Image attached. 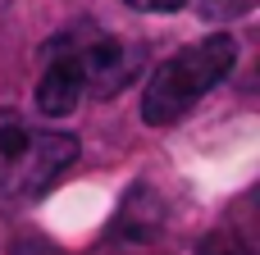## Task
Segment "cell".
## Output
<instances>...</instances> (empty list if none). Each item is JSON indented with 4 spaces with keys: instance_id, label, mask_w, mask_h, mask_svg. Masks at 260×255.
<instances>
[{
    "instance_id": "6",
    "label": "cell",
    "mask_w": 260,
    "mask_h": 255,
    "mask_svg": "<svg viewBox=\"0 0 260 255\" xmlns=\"http://www.w3.org/2000/svg\"><path fill=\"white\" fill-rule=\"evenodd\" d=\"M128 9H137V14H178V9H187V0H123Z\"/></svg>"
},
{
    "instance_id": "2",
    "label": "cell",
    "mask_w": 260,
    "mask_h": 255,
    "mask_svg": "<svg viewBox=\"0 0 260 255\" xmlns=\"http://www.w3.org/2000/svg\"><path fill=\"white\" fill-rule=\"evenodd\" d=\"M78 160V137L0 110V196H37Z\"/></svg>"
},
{
    "instance_id": "5",
    "label": "cell",
    "mask_w": 260,
    "mask_h": 255,
    "mask_svg": "<svg viewBox=\"0 0 260 255\" xmlns=\"http://www.w3.org/2000/svg\"><path fill=\"white\" fill-rule=\"evenodd\" d=\"M256 0H201V14L206 18H238V14H251Z\"/></svg>"
},
{
    "instance_id": "7",
    "label": "cell",
    "mask_w": 260,
    "mask_h": 255,
    "mask_svg": "<svg viewBox=\"0 0 260 255\" xmlns=\"http://www.w3.org/2000/svg\"><path fill=\"white\" fill-rule=\"evenodd\" d=\"M206 255H251V251H247V246H242L238 237H215V242H210V251H206Z\"/></svg>"
},
{
    "instance_id": "1",
    "label": "cell",
    "mask_w": 260,
    "mask_h": 255,
    "mask_svg": "<svg viewBox=\"0 0 260 255\" xmlns=\"http://www.w3.org/2000/svg\"><path fill=\"white\" fill-rule=\"evenodd\" d=\"M238 64V37L215 32L178 55H169L165 64L151 68L146 91H142V123L146 128H169L178 123L206 91H215Z\"/></svg>"
},
{
    "instance_id": "4",
    "label": "cell",
    "mask_w": 260,
    "mask_h": 255,
    "mask_svg": "<svg viewBox=\"0 0 260 255\" xmlns=\"http://www.w3.org/2000/svg\"><path fill=\"white\" fill-rule=\"evenodd\" d=\"M87 100V87H82V73L64 46V32L46 41V55H41V78H37V114L41 119H64L73 114L78 105Z\"/></svg>"
},
{
    "instance_id": "3",
    "label": "cell",
    "mask_w": 260,
    "mask_h": 255,
    "mask_svg": "<svg viewBox=\"0 0 260 255\" xmlns=\"http://www.w3.org/2000/svg\"><path fill=\"white\" fill-rule=\"evenodd\" d=\"M64 46L82 73L87 100H110L123 87L137 82V73L146 68V46L123 37V32H105V27H73L64 32Z\"/></svg>"
}]
</instances>
